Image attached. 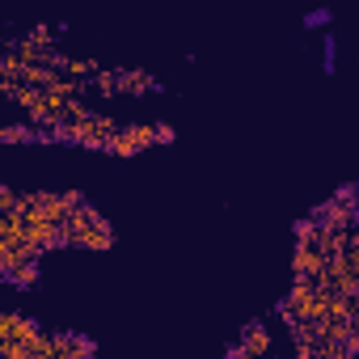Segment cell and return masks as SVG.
<instances>
[{"label": "cell", "mask_w": 359, "mask_h": 359, "mask_svg": "<svg viewBox=\"0 0 359 359\" xmlns=\"http://www.w3.org/2000/svg\"><path fill=\"white\" fill-rule=\"evenodd\" d=\"M51 359H60V355H51Z\"/></svg>", "instance_id": "4fadbf2b"}, {"label": "cell", "mask_w": 359, "mask_h": 359, "mask_svg": "<svg viewBox=\"0 0 359 359\" xmlns=\"http://www.w3.org/2000/svg\"><path fill=\"white\" fill-rule=\"evenodd\" d=\"M148 144H156V127H118L106 148L118 152V156H135V152L148 148Z\"/></svg>", "instance_id": "3957f363"}, {"label": "cell", "mask_w": 359, "mask_h": 359, "mask_svg": "<svg viewBox=\"0 0 359 359\" xmlns=\"http://www.w3.org/2000/svg\"><path fill=\"white\" fill-rule=\"evenodd\" d=\"M64 245H81V250H110L114 245V233H110V224L85 203V208H76L68 220H64Z\"/></svg>", "instance_id": "6da1fadb"}, {"label": "cell", "mask_w": 359, "mask_h": 359, "mask_svg": "<svg viewBox=\"0 0 359 359\" xmlns=\"http://www.w3.org/2000/svg\"><path fill=\"white\" fill-rule=\"evenodd\" d=\"M22 237H26V245H30V250H39V254H47V250L64 245V229H60V224H51V220H43V216H26Z\"/></svg>", "instance_id": "7a4b0ae2"}, {"label": "cell", "mask_w": 359, "mask_h": 359, "mask_svg": "<svg viewBox=\"0 0 359 359\" xmlns=\"http://www.w3.org/2000/svg\"><path fill=\"white\" fill-rule=\"evenodd\" d=\"M229 359H254V355H245L241 346H233V351H229Z\"/></svg>", "instance_id": "7c38bea8"}, {"label": "cell", "mask_w": 359, "mask_h": 359, "mask_svg": "<svg viewBox=\"0 0 359 359\" xmlns=\"http://www.w3.org/2000/svg\"><path fill=\"white\" fill-rule=\"evenodd\" d=\"M34 279H39V262H34V266H22V271L13 275V283H22V287H30Z\"/></svg>", "instance_id": "8fae6325"}, {"label": "cell", "mask_w": 359, "mask_h": 359, "mask_svg": "<svg viewBox=\"0 0 359 359\" xmlns=\"http://www.w3.org/2000/svg\"><path fill=\"white\" fill-rule=\"evenodd\" d=\"M13 325H18V313H0V351L13 342Z\"/></svg>", "instance_id": "52a82bcc"}, {"label": "cell", "mask_w": 359, "mask_h": 359, "mask_svg": "<svg viewBox=\"0 0 359 359\" xmlns=\"http://www.w3.org/2000/svg\"><path fill=\"white\" fill-rule=\"evenodd\" d=\"M118 89H152V81L144 76V72H118Z\"/></svg>", "instance_id": "8992f818"}, {"label": "cell", "mask_w": 359, "mask_h": 359, "mask_svg": "<svg viewBox=\"0 0 359 359\" xmlns=\"http://www.w3.org/2000/svg\"><path fill=\"white\" fill-rule=\"evenodd\" d=\"M93 85H97L102 93H114V89H118V72H97V76H93Z\"/></svg>", "instance_id": "9c48e42d"}, {"label": "cell", "mask_w": 359, "mask_h": 359, "mask_svg": "<svg viewBox=\"0 0 359 359\" xmlns=\"http://www.w3.org/2000/svg\"><path fill=\"white\" fill-rule=\"evenodd\" d=\"M9 212H18V195L0 187V216H9Z\"/></svg>", "instance_id": "30bf717a"}, {"label": "cell", "mask_w": 359, "mask_h": 359, "mask_svg": "<svg viewBox=\"0 0 359 359\" xmlns=\"http://www.w3.org/2000/svg\"><path fill=\"white\" fill-rule=\"evenodd\" d=\"M321 266H325V258H321L317 250H300V245H296V262H292L296 279H313V275H317Z\"/></svg>", "instance_id": "277c9868"}, {"label": "cell", "mask_w": 359, "mask_h": 359, "mask_svg": "<svg viewBox=\"0 0 359 359\" xmlns=\"http://www.w3.org/2000/svg\"><path fill=\"white\" fill-rule=\"evenodd\" d=\"M13 140H34L30 127H0V144H13Z\"/></svg>", "instance_id": "ba28073f"}, {"label": "cell", "mask_w": 359, "mask_h": 359, "mask_svg": "<svg viewBox=\"0 0 359 359\" xmlns=\"http://www.w3.org/2000/svg\"><path fill=\"white\" fill-rule=\"evenodd\" d=\"M266 346H271L266 330H262V325H245V334H241V351H245V355H254V359H262V355H266Z\"/></svg>", "instance_id": "5b68a950"}]
</instances>
